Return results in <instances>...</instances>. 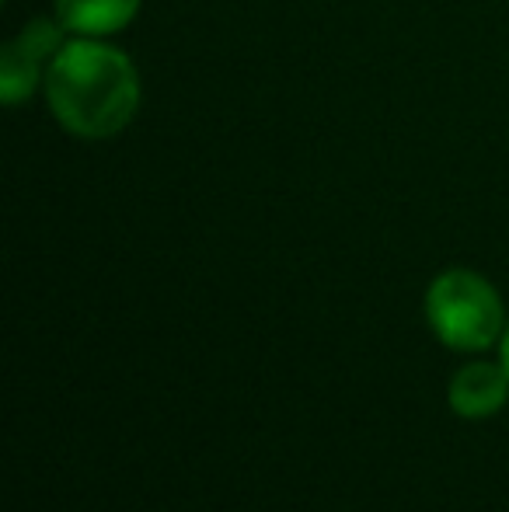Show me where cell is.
<instances>
[{"label": "cell", "mask_w": 509, "mask_h": 512, "mask_svg": "<svg viewBox=\"0 0 509 512\" xmlns=\"http://www.w3.org/2000/svg\"><path fill=\"white\" fill-rule=\"evenodd\" d=\"M46 95L56 119L77 136L105 140L136 112L140 81L133 63L102 42H70L46 74Z\"/></svg>", "instance_id": "1"}, {"label": "cell", "mask_w": 509, "mask_h": 512, "mask_svg": "<svg viewBox=\"0 0 509 512\" xmlns=\"http://www.w3.org/2000/svg\"><path fill=\"white\" fill-rule=\"evenodd\" d=\"M503 366H506V373H509V328H506V335H503Z\"/></svg>", "instance_id": "6"}, {"label": "cell", "mask_w": 509, "mask_h": 512, "mask_svg": "<svg viewBox=\"0 0 509 512\" xmlns=\"http://www.w3.org/2000/svg\"><path fill=\"white\" fill-rule=\"evenodd\" d=\"M509 373L506 366L471 363L450 384V408L461 418H489L506 405Z\"/></svg>", "instance_id": "4"}, {"label": "cell", "mask_w": 509, "mask_h": 512, "mask_svg": "<svg viewBox=\"0 0 509 512\" xmlns=\"http://www.w3.org/2000/svg\"><path fill=\"white\" fill-rule=\"evenodd\" d=\"M56 46H60V28L46 18L32 21L18 39L7 42L0 56V95L7 105H18L21 98L32 95L42 63L56 53Z\"/></svg>", "instance_id": "3"}, {"label": "cell", "mask_w": 509, "mask_h": 512, "mask_svg": "<svg viewBox=\"0 0 509 512\" xmlns=\"http://www.w3.org/2000/svg\"><path fill=\"white\" fill-rule=\"evenodd\" d=\"M60 21L70 32L81 35H109L119 32L140 11V0H56Z\"/></svg>", "instance_id": "5"}, {"label": "cell", "mask_w": 509, "mask_h": 512, "mask_svg": "<svg viewBox=\"0 0 509 512\" xmlns=\"http://www.w3.org/2000/svg\"><path fill=\"white\" fill-rule=\"evenodd\" d=\"M426 310L436 338L450 349H489L503 331V300L482 276L468 269L436 276Z\"/></svg>", "instance_id": "2"}]
</instances>
